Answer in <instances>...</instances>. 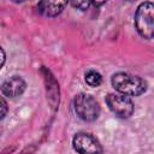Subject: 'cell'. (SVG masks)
Here are the masks:
<instances>
[{
    "label": "cell",
    "instance_id": "obj_10",
    "mask_svg": "<svg viewBox=\"0 0 154 154\" xmlns=\"http://www.w3.org/2000/svg\"><path fill=\"white\" fill-rule=\"evenodd\" d=\"M71 4H72L73 7H77V8L82 10V11L87 10V8L91 5V2H89V1H84V2H71Z\"/></svg>",
    "mask_w": 154,
    "mask_h": 154
},
{
    "label": "cell",
    "instance_id": "obj_11",
    "mask_svg": "<svg viewBox=\"0 0 154 154\" xmlns=\"http://www.w3.org/2000/svg\"><path fill=\"white\" fill-rule=\"evenodd\" d=\"M5 60H6V55H5V52H4V49L0 47V69L4 66V64H5Z\"/></svg>",
    "mask_w": 154,
    "mask_h": 154
},
{
    "label": "cell",
    "instance_id": "obj_8",
    "mask_svg": "<svg viewBox=\"0 0 154 154\" xmlns=\"http://www.w3.org/2000/svg\"><path fill=\"white\" fill-rule=\"evenodd\" d=\"M84 78H85V82L90 87H99L101 83H102V77L101 75L95 71V70H89L85 72L84 75Z\"/></svg>",
    "mask_w": 154,
    "mask_h": 154
},
{
    "label": "cell",
    "instance_id": "obj_7",
    "mask_svg": "<svg viewBox=\"0 0 154 154\" xmlns=\"http://www.w3.org/2000/svg\"><path fill=\"white\" fill-rule=\"evenodd\" d=\"M66 5V1H41L37 4V12L45 17H55Z\"/></svg>",
    "mask_w": 154,
    "mask_h": 154
},
{
    "label": "cell",
    "instance_id": "obj_2",
    "mask_svg": "<svg viewBox=\"0 0 154 154\" xmlns=\"http://www.w3.org/2000/svg\"><path fill=\"white\" fill-rule=\"evenodd\" d=\"M135 25L138 34L147 38H153L154 31V5L153 2H142L136 11L135 14Z\"/></svg>",
    "mask_w": 154,
    "mask_h": 154
},
{
    "label": "cell",
    "instance_id": "obj_6",
    "mask_svg": "<svg viewBox=\"0 0 154 154\" xmlns=\"http://www.w3.org/2000/svg\"><path fill=\"white\" fill-rule=\"evenodd\" d=\"M26 88L25 81L19 76H12L6 79L1 85V93L7 97L20 96Z\"/></svg>",
    "mask_w": 154,
    "mask_h": 154
},
{
    "label": "cell",
    "instance_id": "obj_5",
    "mask_svg": "<svg viewBox=\"0 0 154 154\" xmlns=\"http://www.w3.org/2000/svg\"><path fill=\"white\" fill-rule=\"evenodd\" d=\"M73 148L79 154H101L102 148L99 141L90 134L79 132L72 140Z\"/></svg>",
    "mask_w": 154,
    "mask_h": 154
},
{
    "label": "cell",
    "instance_id": "obj_3",
    "mask_svg": "<svg viewBox=\"0 0 154 154\" xmlns=\"http://www.w3.org/2000/svg\"><path fill=\"white\" fill-rule=\"evenodd\" d=\"M76 114L84 122H94L100 114V107L96 100L88 94H78L73 100Z\"/></svg>",
    "mask_w": 154,
    "mask_h": 154
},
{
    "label": "cell",
    "instance_id": "obj_9",
    "mask_svg": "<svg viewBox=\"0 0 154 154\" xmlns=\"http://www.w3.org/2000/svg\"><path fill=\"white\" fill-rule=\"evenodd\" d=\"M7 111H8V106H7V102L5 101L4 97L0 96V119L5 118V116L7 114Z\"/></svg>",
    "mask_w": 154,
    "mask_h": 154
},
{
    "label": "cell",
    "instance_id": "obj_1",
    "mask_svg": "<svg viewBox=\"0 0 154 154\" xmlns=\"http://www.w3.org/2000/svg\"><path fill=\"white\" fill-rule=\"evenodd\" d=\"M111 82L113 88L119 91V94L126 96H138L147 90V83L141 77L126 72L114 73Z\"/></svg>",
    "mask_w": 154,
    "mask_h": 154
},
{
    "label": "cell",
    "instance_id": "obj_4",
    "mask_svg": "<svg viewBox=\"0 0 154 154\" xmlns=\"http://www.w3.org/2000/svg\"><path fill=\"white\" fill-rule=\"evenodd\" d=\"M106 103L108 108L119 118L126 119L134 113V102L126 95L112 93L106 96Z\"/></svg>",
    "mask_w": 154,
    "mask_h": 154
}]
</instances>
